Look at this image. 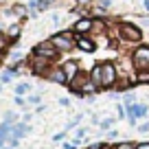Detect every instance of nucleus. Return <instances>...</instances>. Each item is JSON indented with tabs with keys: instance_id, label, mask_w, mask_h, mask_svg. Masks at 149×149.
Here are the masks:
<instances>
[{
	"instance_id": "6e6552de",
	"label": "nucleus",
	"mask_w": 149,
	"mask_h": 149,
	"mask_svg": "<svg viewBox=\"0 0 149 149\" xmlns=\"http://www.w3.org/2000/svg\"><path fill=\"white\" fill-rule=\"evenodd\" d=\"M46 77H48V81H51V84H59V86H66V84H68V77H66V72H64V68H61V66L51 68V72H48Z\"/></svg>"
},
{
	"instance_id": "c85d7f7f",
	"label": "nucleus",
	"mask_w": 149,
	"mask_h": 149,
	"mask_svg": "<svg viewBox=\"0 0 149 149\" xmlns=\"http://www.w3.org/2000/svg\"><path fill=\"white\" fill-rule=\"evenodd\" d=\"M116 136H118L116 130H110V132H107V138H116Z\"/></svg>"
},
{
	"instance_id": "6ab92c4d",
	"label": "nucleus",
	"mask_w": 149,
	"mask_h": 149,
	"mask_svg": "<svg viewBox=\"0 0 149 149\" xmlns=\"http://www.w3.org/2000/svg\"><path fill=\"white\" fill-rule=\"evenodd\" d=\"M116 149H136V143L125 140V143H116Z\"/></svg>"
},
{
	"instance_id": "ddd939ff",
	"label": "nucleus",
	"mask_w": 149,
	"mask_h": 149,
	"mask_svg": "<svg viewBox=\"0 0 149 149\" xmlns=\"http://www.w3.org/2000/svg\"><path fill=\"white\" fill-rule=\"evenodd\" d=\"M114 121H116V118H103V121L99 123V130L101 132H110L112 125H114Z\"/></svg>"
},
{
	"instance_id": "1a4fd4ad",
	"label": "nucleus",
	"mask_w": 149,
	"mask_h": 149,
	"mask_svg": "<svg viewBox=\"0 0 149 149\" xmlns=\"http://www.w3.org/2000/svg\"><path fill=\"white\" fill-rule=\"evenodd\" d=\"M77 48H81L84 53H94L97 51V42L88 35H79L77 37Z\"/></svg>"
},
{
	"instance_id": "a211bd4d",
	"label": "nucleus",
	"mask_w": 149,
	"mask_h": 149,
	"mask_svg": "<svg viewBox=\"0 0 149 149\" xmlns=\"http://www.w3.org/2000/svg\"><path fill=\"white\" fill-rule=\"evenodd\" d=\"M61 22H64V18H61V13H57V11H53V13H51V24H53V26H59Z\"/></svg>"
},
{
	"instance_id": "39448f33",
	"label": "nucleus",
	"mask_w": 149,
	"mask_h": 149,
	"mask_svg": "<svg viewBox=\"0 0 149 149\" xmlns=\"http://www.w3.org/2000/svg\"><path fill=\"white\" fill-rule=\"evenodd\" d=\"M33 55H40V57H46V59H57V55H59V51L55 48V44L51 42V40H44V42H37L35 46H33Z\"/></svg>"
},
{
	"instance_id": "4468645a",
	"label": "nucleus",
	"mask_w": 149,
	"mask_h": 149,
	"mask_svg": "<svg viewBox=\"0 0 149 149\" xmlns=\"http://www.w3.org/2000/svg\"><path fill=\"white\" fill-rule=\"evenodd\" d=\"M9 40H11V37L7 35L5 31H0V53L7 51V46H9Z\"/></svg>"
},
{
	"instance_id": "2eb2a0df",
	"label": "nucleus",
	"mask_w": 149,
	"mask_h": 149,
	"mask_svg": "<svg viewBox=\"0 0 149 149\" xmlns=\"http://www.w3.org/2000/svg\"><path fill=\"white\" fill-rule=\"evenodd\" d=\"M81 118H84V114H77V116H74V118H72V121H70V123H66V132L74 130V127H77V125H79V123H81Z\"/></svg>"
},
{
	"instance_id": "9b49d317",
	"label": "nucleus",
	"mask_w": 149,
	"mask_h": 149,
	"mask_svg": "<svg viewBox=\"0 0 149 149\" xmlns=\"http://www.w3.org/2000/svg\"><path fill=\"white\" fill-rule=\"evenodd\" d=\"M31 88H33V86L29 84V81L18 84V86H15V97H24V94H29V92H31Z\"/></svg>"
},
{
	"instance_id": "f03ea898",
	"label": "nucleus",
	"mask_w": 149,
	"mask_h": 149,
	"mask_svg": "<svg viewBox=\"0 0 149 149\" xmlns=\"http://www.w3.org/2000/svg\"><path fill=\"white\" fill-rule=\"evenodd\" d=\"M116 29H118V37H121L123 42L134 44V42H140V40H143L140 26H136V24H132V22H123V24H118Z\"/></svg>"
},
{
	"instance_id": "aec40b11",
	"label": "nucleus",
	"mask_w": 149,
	"mask_h": 149,
	"mask_svg": "<svg viewBox=\"0 0 149 149\" xmlns=\"http://www.w3.org/2000/svg\"><path fill=\"white\" fill-rule=\"evenodd\" d=\"M26 103H31V105H40V103H42V97H40V94H31V97L26 99Z\"/></svg>"
},
{
	"instance_id": "4be33fe9",
	"label": "nucleus",
	"mask_w": 149,
	"mask_h": 149,
	"mask_svg": "<svg viewBox=\"0 0 149 149\" xmlns=\"http://www.w3.org/2000/svg\"><path fill=\"white\" fill-rule=\"evenodd\" d=\"M53 2H55V0H40V7H37V11H46L48 7L53 5Z\"/></svg>"
},
{
	"instance_id": "423d86ee",
	"label": "nucleus",
	"mask_w": 149,
	"mask_h": 149,
	"mask_svg": "<svg viewBox=\"0 0 149 149\" xmlns=\"http://www.w3.org/2000/svg\"><path fill=\"white\" fill-rule=\"evenodd\" d=\"M29 66H31L33 74H48V72H51V59L40 57V55H31Z\"/></svg>"
},
{
	"instance_id": "a878e982",
	"label": "nucleus",
	"mask_w": 149,
	"mask_h": 149,
	"mask_svg": "<svg viewBox=\"0 0 149 149\" xmlns=\"http://www.w3.org/2000/svg\"><path fill=\"white\" fill-rule=\"evenodd\" d=\"M64 138H66V132H59V134L53 136V140H55V143H59V140H64Z\"/></svg>"
},
{
	"instance_id": "412c9836",
	"label": "nucleus",
	"mask_w": 149,
	"mask_h": 149,
	"mask_svg": "<svg viewBox=\"0 0 149 149\" xmlns=\"http://www.w3.org/2000/svg\"><path fill=\"white\" fill-rule=\"evenodd\" d=\"M136 81L138 84H149V72H138L136 74Z\"/></svg>"
},
{
	"instance_id": "20e7f679",
	"label": "nucleus",
	"mask_w": 149,
	"mask_h": 149,
	"mask_svg": "<svg viewBox=\"0 0 149 149\" xmlns=\"http://www.w3.org/2000/svg\"><path fill=\"white\" fill-rule=\"evenodd\" d=\"M51 42L55 44V48L59 53H66V51H72V46H77V37H72L70 31H59L51 37Z\"/></svg>"
},
{
	"instance_id": "f8f14e48",
	"label": "nucleus",
	"mask_w": 149,
	"mask_h": 149,
	"mask_svg": "<svg viewBox=\"0 0 149 149\" xmlns=\"http://www.w3.org/2000/svg\"><path fill=\"white\" fill-rule=\"evenodd\" d=\"M7 35H9L11 40H15V42H18V37H20V24H11V26L7 29Z\"/></svg>"
},
{
	"instance_id": "dca6fc26",
	"label": "nucleus",
	"mask_w": 149,
	"mask_h": 149,
	"mask_svg": "<svg viewBox=\"0 0 149 149\" xmlns=\"http://www.w3.org/2000/svg\"><path fill=\"white\" fill-rule=\"evenodd\" d=\"M2 123H11V125H13V123H18V114H15V112H5V118H2Z\"/></svg>"
},
{
	"instance_id": "f3484780",
	"label": "nucleus",
	"mask_w": 149,
	"mask_h": 149,
	"mask_svg": "<svg viewBox=\"0 0 149 149\" xmlns=\"http://www.w3.org/2000/svg\"><path fill=\"white\" fill-rule=\"evenodd\" d=\"M136 103V92H125L123 94V105H132Z\"/></svg>"
},
{
	"instance_id": "f257e3e1",
	"label": "nucleus",
	"mask_w": 149,
	"mask_h": 149,
	"mask_svg": "<svg viewBox=\"0 0 149 149\" xmlns=\"http://www.w3.org/2000/svg\"><path fill=\"white\" fill-rule=\"evenodd\" d=\"M132 66L136 72H149V44H140L132 53Z\"/></svg>"
},
{
	"instance_id": "c756f323",
	"label": "nucleus",
	"mask_w": 149,
	"mask_h": 149,
	"mask_svg": "<svg viewBox=\"0 0 149 149\" xmlns=\"http://www.w3.org/2000/svg\"><path fill=\"white\" fill-rule=\"evenodd\" d=\"M138 132H149V123H145V125H138Z\"/></svg>"
},
{
	"instance_id": "2f4dec72",
	"label": "nucleus",
	"mask_w": 149,
	"mask_h": 149,
	"mask_svg": "<svg viewBox=\"0 0 149 149\" xmlns=\"http://www.w3.org/2000/svg\"><path fill=\"white\" fill-rule=\"evenodd\" d=\"M86 149H90V147H86Z\"/></svg>"
},
{
	"instance_id": "7ed1b4c3",
	"label": "nucleus",
	"mask_w": 149,
	"mask_h": 149,
	"mask_svg": "<svg viewBox=\"0 0 149 149\" xmlns=\"http://www.w3.org/2000/svg\"><path fill=\"white\" fill-rule=\"evenodd\" d=\"M101 88H114L118 79V68L112 61H101Z\"/></svg>"
},
{
	"instance_id": "7c9ffc66",
	"label": "nucleus",
	"mask_w": 149,
	"mask_h": 149,
	"mask_svg": "<svg viewBox=\"0 0 149 149\" xmlns=\"http://www.w3.org/2000/svg\"><path fill=\"white\" fill-rule=\"evenodd\" d=\"M143 7H145V11L149 13V0H143Z\"/></svg>"
},
{
	"instance_id": "5701e85b",
	"label": "nucleus",
	"mask_w": 149,
	"mask_h": 149,
	"mask_svg": "<svg viewBox=\"0 0 149 149\" xmlns=\"http://www.w3.org/2000/svg\"><path fill=\"white\" fill-rule=\"evenodd\" d=\"M86 134H88V127H79V130H77V134H74V138H77V140H81Z\"/></svg>"
},
{
	"instance_id": "393cba45",
	"label": "nucleus",
	"mask_w": 149,
	"mask_h": 149,
	"mask_svg": "<svg viewBox=\"0 0 149 149\" xmlns=\"http://www.w3.org/2000/svg\"><path fill=\"white\" fill-rule=\"evenodd\" d=\"M59 105H61V107H70V99H68V97H61V99H59Z\"/></svg>"
},
{
	"instance_id": "0eeeda50",
	"label": "nucleus",
	"mask_w": 149,
	"mask_h": 149,
	"mask_svg": "<svg viewBox=\"0 0 149 149\" xmlns=\"http://www.w3.org/2000/svg\"><path fill=\"white\" fill-rule=\"evenodd\" d=\"M61 68H64V72H66V77H68V84L77 77V74L81 72V66H79V61L77 59H68V61H64L61 64Z\"/></svg>"
},
{
	"instance_id": "b1692460",
	"label": "nucleus",
	"mask_w": 149,
	"mask_h": 149,
	"mask_svg": "<svg viewBox=\"0 0 149 149\" xmlns=\"http://www.w3.org/2000/svg\"><path fill=\"white\" fill-rule=\"evenodd\" d=\"M11 79H13V74H11V72H9V70H7V72H5V74H2V77H0V84H9V81H11Z\"/></svg>"
},
{
	"instance_id": "9d476101",
	"label": "nucleus",
	"mask_w": 149,
	"mask_h": 149,
	"mask_svg": "<svg viewBox=\"0 0 149 149\" xmlns=\"http://www.w3.org/2000/svg\"><path fill=\"white\" fill-rule=\"evenodd\" d=\"M92 29H94V20H90V18H81V20H77V24H74V33H79V35H88V33H92Z\"/></svg>"
},
{
	"instance_id": "cd10ccee",
	"label": "nucleus",
	"mask_w": 149,
	"mask_h": 149,
	"mask_svg": "<svg viewBox=\"0 0 149 149\" xmlns=\"http://www.w3.org/2000/svg\"><path fill=\"white\" fill-rule=\"evenodd\" d=\"M24 103H26L24 97H15V105H24Z\"/></svg>"
},
{
	"instance_id": "bb28decb",
	"label": "nucleus",
	"mask_w": 149,
	"mask_h": 149,
	"mask_svg": "<svg viewBox=\"0 0 149 149\" xmlns=\"http://www.w3.org/2000/svg\"><path fill=\"white\" fill-rule=\"evenodd\" d=\"M136 149H149V140H143V143H136Z\"/></svg>"
}]
</instances>
